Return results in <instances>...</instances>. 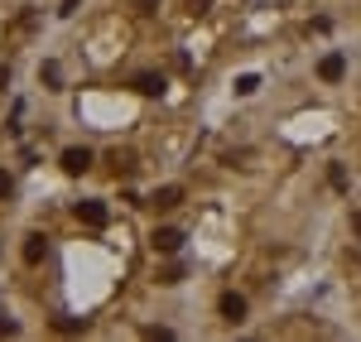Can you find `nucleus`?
<instances>
[{"label":"nucleus","instance_id":"dca6fc26","mask_svg":"<svg viewBox=\"0 0 361 342\" xmlns=\"http://www.w3.org/2000/svg\"><path fill=\"white\" fill-rule=\"evenodd\" d=\"M73 5H78V0H63V15H73Z\"/></svg>","mask_w":361,"mask_h":342},{"label":"nucleus","instance_id":"f03ea898","mask_svg":"<svg viewBox=\"0 0 361 342\" xmlns=\"http://www.w3.org/2000/svg\"><path fill=\"white\" fill-rule=\"evenodd\" d=\"M78 217H82L87 227H106V202H78Z\"/></svg>","mask_w":361,"mask_h":342},{"label":"nucleus","instance_id":"0eeeda50","mask_svg":"<svg viewBox=\"0 0 361 342\" xmlns=\"http://www.w3.org/2000/svg\"><path fill=\"white\" fill-rule=\"evenodd\" d=\"M44 251H49V246H44V236H39V231H34V236H25V265H39V260H44Z\"/></svg>","mask_w":361,"mask_h":342},{"label":"nucleus","instance_id":"f257e3e1","mask_svg":"<svg viewBox=\"0 0 361 342\" xmlns=\"http://www.w3.org/2000/svg\"><path fill=\"white\" fill-rule=\"evenodd\" d=\"M92 169V149H63V173H87Z\"/></svg>","mask_w":361,"mask_h":342},{"label":"nucleus","instance_id":"20e7f679","mask_svg":"<svg viewBox=\"0 0 361 342\" xmlns=\"http://www.w3.org/2000/svg\"><path fill=\"white\" fill-rule=\"evenodd\" d=\"M149 241H154V251H178V246H183V231H178V227H164V231H154Z\"/></svg>","mask_w":361,"mask_h":342},{"label":"nucleus","instance_id":"4468645a","mask_svg":"<svg viewBox=\"0 0 361 342\" xmlns=\"http://www.w3.org/2000/svg\"><path fill=\"white\" fill-rule=\"evenodd\" d=\"M0 333H15V318H5V314H0Z\"/></svg>","mask_w":361,"mask_h":342},{"label":"nucleus","instance_id":"6e6552de","mask_svg":"<svg viewBox=\"0 0 361 342\" xmlns=\"http://www.w3.org/2000/svg\"><path fill=\"white\" fill-rule=\"evenodd\" d=\"M135 92H145V97H159V92H164V78H154V73H140V78H135Z\"/></svg>","mask_w":361,"mask_h":342},{"label":"nucleus","instance_id":"423d86ee","mask_svg":"<svg viewBox=\"0 0 361 342\" xmlns=\"http://www.w3.org/2000/svg\"><path fill=\"white\" fill-rule=\"evenodd\" d=\"M222 314L231 318V323H241V318H246V299H241V294H222Z\"/></svg>","mask_w":361,"mask_h":342},{"label":"nucleus","instance_id":"9b49d317","mask_svg":"<svg viewBox=\"0 0 361 342\" xmlns=\"http://www.w3.org/2000/svg\"><path fill=\"white\" fill-rule=\"evenodd\" d=\"M178 280H183V265H169L164 275H159V285H178Z\"/></svg>","mask_w":361,"mask_h":342},{"label":"nucleus","instance_id":"39448f33","mask_svg":"<svg viewBox=\"0 0 361 342\" xmlns=\"http://www.w3.org/2000/svg\"><path fill=\"white\" fill-rule=\"evenodd\" d=\"M342 73H347V63H342V54H328L323 63H318V78H323V83H337Z\"/></svg>","mask_w":361,"mask_h":342},{"label":"nucleus","instance_id":"2eb2a0df","mask_svg":"<svg viewBox=\"0 0 361 342\" xmlns=\"http://www.w3.org/2000/svg\"><path fill=\"white\" fill-rule=\"evenodd\" d=\"M352 231H357V236H361V212H352Z\"/></svg>","mask_w":361,"mask_h":342},{"label":"nucleus","instance_id":"9d476101","mask_svg":"<svg viewBox=\"0 0 361 342\" xmlns=\"http://www.w3.org/2000/svg\"><path fill=\"white\" fill-rule=\"evenodd\" d=\"M255 87H260V78H255V73H246V78H241V83H236V92H241V97H250V92H255Z\"/></svg>","mask_w":361,"mask_h":342},{"label":"nucleus","instance_id":"f8f14e48","mask_svg":"<svg viewBox=\"0 0 361 342\" xmlns=\"http://www.w3.org/2000/svg\"><path fill=\"white\" fill-rule=\"evenodd\" d=\"M10 188H15V183H10V173L0 169V198H10Z\"/></svg>","mask_w":361,"mask_h":342},{"label":"nucleus","instance_id":"ddd939ff","mask_svg":"<svg viewBox=\"0 0 361 342\" xmlns=\"http://www.w3.org/2000/svg\"><path fill=\"white\" fill-rule=\"evenodd\" d=\"M154 5H159V0H135V10H140V15H149Z\"/></svg>","mask_w":361,"mask_h":342},{"label":"nucleus","instance_id":"1a4fd4ad","mask_svg":"<svg viewBox=\"0 0 361 342\" xmlns=\"http://www.w3.org/2000/svg\"><path fill=\"white\" fill-rule=\"evenodd\" d=\"M82 328H87L82 318H58V333H82Z\"/></svg>","mask_w":361,"mask_h":342},{"label":"nucleus","instance_id":"7ed1b4c3","mask_svg":"<svg viewBox=\"0 0 361 342\" xmlns=\"http://www.w3.org/2000/svg\"><path fill=\"white\" fill-rule=\"evenodd\" d=\"M149 202H154L159 212H169V207H178V202H183V188H178V183H164V188H159Z\"/></svg>","mask_w":361,"mask_h":342}]
</instances>
